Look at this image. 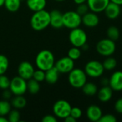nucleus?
I'll return each mask as SVG.
<instances>
[{
	"mask_svg": "<svg viewBox=\"0 0 122 122\" xmlns=\"http://www.w3.org/2000/svg\"><path fill=\"white\" fill-rule=\"evenodd\" d=\"M42 122H56L57 118L54 115H46L41 119Z\"/></svg>",
	"mask_w": 122,
	"mask_h": 122,
	"instance_id": "37",
	"label": "nucleus"
},
{
	"mask_svg": "<svg viewBox=\"0 0 122 122\" xmlns=\"http://www.w3.org/2000/svg\"><path fill=\"white\" fill-rule=\"evenodd\" d=\"M113 89L109 86H103L97 92V97L100 102H109L113 97Z\"/></svg>",
	"mask_w": 122,
	"mask_h": 122,
	"instance_id": "18",
	"label": "nucleus"
},
{
	"mask_svg": "<svg viewBox=\"0 0 122 122\" xmlns=\"http://www.w3.org/2000/svg\"><path fill=\"white\" fill-rule=\"evenodd\" d=\"M64 121L65 122H76V119H75L73 117H71V115H69L68 117H66L65 119H64Z\"/></svg>",
	"mask_w": 122,
	"mask_h": 122,
	"instance_id": "39",
	"label": "nucleus"
},
{
	"mask_svg": "<svg viewBox=\"0 0 122 122\" xmlns=\"http://www.w3.org/2000/svg\"><path fill=\"white\" fill-rule=\"evenodd\" d=\"M59 74L57 69L54 66L45 71V81L49 84H54L59 79Z\"/></svg>",
	"mask_w": 122,
	"mask_h": 122,
	"instance_id": "19",
	"label": "nucleus"
},
{
	"mask_svg": "<svg viewBox=\"0 0 122 122\" xmlns=\"http://www.w3.org/2000/svg\"><path fill=\"white\" fill-rule=\"evenodd\" d=\"M0 122H9L7 118L4 116H0Z\"/></svg>",
	"mask_w": 122,
	"mask_h": 122,
	"instance_id": "43",
	"label": "nucleus"
},
{
	"mask_svg": "<svg viewBox=\"0 0 122 122\" xmlns=\"http://www.w3.org/2000/svg\"><path fill=\"white\" fill-rule=\"evenodd\" d=\"M84 71L87 76L91 78H99L104 74V68L102 63L97 60L88 61L84 67Z\"/></svg>",
	"mask_w": 122,
	"mask_h": 122,
	"instance_id": "8",
	"label": "nucleus"
},
{
	"mask_svg": "<svg viewBox=\"0 0 122 122\" xmlns=\"http://www.w3.org/2000/svg\"><path fill=\"white\" fill-rule=\"evenodd\" d=\"M11 95H12V93H11V92L9 90V89L4 90L3 94H2V97H3L4 99H5V100H8V99H11Z\"/></svg>",
	"mask_w": 122,
	"mask_h": 122,
	"instance_id": "38",
	"label": "nucleus"
},
{
	"mask_svg": "<svg viewBox=\"0 0 122 122\" xmlns=\"http://www.w3.org/2000/svg\"><path fill=\"white\" fill-rule=\"evenodd\" d=\"M11 107L16 109H21L26 107V100L23 97V95H18L15 96L11 99Z\"/></svg>",
	"mask_w": 122,
	"mask_h": 122,
	"instance_id": "22",
	"label": "nucleus"
},
{
	"mask_svg": "<svg viewBox=\"0 0 122 122\" xmlns=\"http://www.w3.org/2000/svg\"><path fill=\"white\" fill-rule=\"evenodd\" d=\"M50 14V26L54 29H60L63 25V14L59 10H52Z\"/></svg>",
	"mask_w": 122,
	"mask_h": 122,
	"instance_id": "16",
	"label": "nucleus"
},
{
	"mask_svg": "<svg viewBox=\"0 0 122 122\" xmlns=\"http://www.w3.org/2000/svg\"><path fill=\"white\" fill-rule=\"evenodd\" d=\"M81 16L76 11H69L63 14V25L67 29H73L81 24Z\"/></svg>",
	"mask_w": 122,
	"mask_h": 122,
	"instance_id": "7",
	"label": "nucleus"
},
{
	"mask_svg": "<svg viewBox=\"0 0 122 122\" xmlns=\"http://www.w3.org/2000/svg\"><path fill=\"white\" fill-rule=\"evenodd\" d=\"M9 89L14 96L24 95L27 92V81L19 76H14L10 80Z\"/></svg>",
	"mask_w": 122,
	"mask_h": 122,
	"instance_id": "9",
	"label": "nucleus"
},
{
	"mask_svg": "<svg viewBox=\"0 0 122 122\" xmlns=\"http://www.w3.org/2000/svg\"><path fill=\"white\" fill-rule=\"evenodd\" d=\"M107 38L115 41L117 39H119L120 36V32L117 26H111L108 28L107 31Z\"/></svg>",
	"mask_w": 122,
	"mask_h": 122,
	"instance_id": "26",
	"label": "nucleus"
},
{
	"mask_svg": "<svg viewBox=\"0 0 122 122\" xmlns=\"http://www.w3.org/2000/svg\"><path fill=\"white\" fill-rule=\"evenodd\" d=\"M68 81L72 87L76 89H81L87 81V75L84 70L79 68H74L69 73Z\"/></svg>",
	"mask_w": 122,
	"mask_h": 122,
	"instance_id": "3",
	"label": "nucleus"
},
{
	"mask_svg": "<svg viewBox=\"0 0 122 122\" xmlns=\"http://www.w3.org/2000/svg\"><path fill=\"white\" fill-rule=\"evenodd\" d=\"M86 114L89 120L91 122H97L102 117L103 113L102 109L99 106L96 104H92L87 108Z\"/></svg>",
	"mask_w": 122,
	"mask_h": 122,
	"instance_id": "14",
	"label": "nucleus"
},
{
	"mask_svg": "<svg viewBox=\"0 0 122 122\" xmlns=\"http://www.w3.org/2000/svg\"><path fill=\"white\" fill-rule=\"evenodd\" d=\"M9 64L8 58L3 54H0V75L4 74L6 72L9 68Z\"/></svg>",
	"mask_w": 122,
	"mask_h": 122,
	"instance_id": "28",
	"label": "nucleus"
},
{
	"mask_svg": "<svg viewBox=\"0 0 122 122\" xmlns=\"http://www.w3.org/2000/svg\"><path fill=\"white\" fill-rule=\"evenodd\" d=\"M35 64L39 69L46 71L48 69L54 66V56L53 53L49 50H41L37 54L36 56Z\"/></svg>",
	"mask_w": 122,
	"mask_h": 122,
	"instance_id": "2",
	"label": "nucleus"
},
{
	"mask_svg": "<svg viewBox=\"0 0 122 122\" xmlns=\"http://www.w3.org/2000/svg\"><path fill=\"white\" fill-rule=\"evenodd\" d=\"M10 85V79L4 74L0 75V89L2 90L8 89Z\"/></svg>",
	"mask_w": 122,
	"mask_h": 122,
	"instance_id": "32",
	"label": "nucleus"
},
{
	"mask_svg": "<svg viewBox=\"0 0 122 122\" xmlns=\"http://www.w3.org/2000/svg\"><path fill=\"white\" fill-rule=\"evenodd\" d=\"M74 3L76 4H84V3H86L87 1V0H74Z\"/></svg>",
	"mask_w": 122,
	"mask_h": 122,
	"instance_id": "40",
	"label": "nucleus"
},
{
	"mask_svg": "<svg viewBox=\"0 0 122 122\" xmlns=\"http://www.w3.org/2000/svg\"><path fill=\"white\" fill-rule=\"evenodd\" d=\"M17 71H18V75L20 77L27 81L32 78L33 74L34 72V68L30 62L22 61L19 65Z\"/></svg>",
	"mask_w": 122,
	"mask_h": 122,
	"instance_id": "11",
	"label": "nucleus"
},
{
	"mask_svg": "<svg viewBox=\"0 0 122 122\" xmlns=\"http://www.w3.org/2000/svg\"><path fill=\"white\" fill-rule=\"evenodd\" d=\"M110 1L114 3V4H117L119 6L122 5V0H110Z\"/></svg>",
	"mask_w": 122,
	"mask_h": 122,
	"instance_id": "41",
	"label": "nucleus"
},
{
	"mask_svg": "<svg viewBox=\"0 0 122 122\" xmlns=\"http://www.w3.org/2000/svg\"><path fill=\"white\" fill-rule=\"evenodd\" d=\"M89 8L87 5V4L84 3V4H78V6L76 8V12L80 15V16H84V14H86L87 12H89Z\"/></svg>",
	"mask_w": 122,
	"mask_h": 122,
	"instance_id": "33",
	"label": "nucleus"
},
{
	"mask_svg": "<svg viewBox=\"0 0 122 122\" xmlns=\"http://www.w3.org/2000/svg\"><path fill=\"white\" fill-rule=\"evenodd\" d=\"M69 40L73 46L81 48L87 42V34L82 29L77 27L71 29Z\"/></svg>",
	"mask_w": 122,
	"mask_h": 122,
	"instance_id": "4",
	"label": "nucleus"
},
{
	"mask_svg": "<svg viewBox=\"0 0 122 122\" xmlns=\"http://www.w3.org/2000/svg\"><path fill=\"white\" fill-rule=\"evenodd\" d=\"M7 119L9 122H18L20 120V113L19 111L15 109L13 110H11L9 113L7 114Z\"/></svg>",
	"mask_w": 122,
	"mask_h": 122,
	"instance_id": "30",
	"label": "nucleus"
},
{
	"mask_svg": "<svg viewBox=\"0 0 122 122\" xmlns=\"http://www.w3.org/2000/svg\"><path fill=\"white\" fill-rule=\"evenodd\" d=\"M81 55V51L79 47L73 46L68 51V56L74 61L78 60Z\"/></svg>",
	"mask_w": 122,
	"mask_h": 122,
	"instance_id": "29",
	"label": "nucleus"
},
{
	"mask_svg": "<svg viewBox=\"0 0 122 122\" xmlns=\"http://www.w3.org/2000/svg\"><path fill=\"white\" fill-rule=\"evenodd\" d=\"M70 115L73 117L75 119H79L82 116V110L79 107H72L71 109Z\"/></svg>",
	"mask_w": 122,
	"mask_h": 122,
	"instance_id": "34",
	"label": "nucleus"
},
{
	"mask_svg": "<svg viewBox=\"0 0 122 122\" xmlns=\"http://www.w3.org/2000/svg\"><path fill=\"white\" fill-rule=\"evenodd\" d=\"M4 6L10 12L18 11L21 6V0H5Z\"/></svg>",
	"mask_w": 122,
	"mask_h": 122,
	"instance_id": "23",
	"label": "nucleus"
},
{
	"mask_svg": "<svg viewBox=\"0 0 122 122\" xmlns=\"http://www.w3.org/2000/svg\"><path fill=\"white\" fill-rule=\"evenodd\" d=\"M110 0H87L86 4L91 10L95 13H100L104 11Z\"/></svg>",
	"mask_w": 122,
	"mask_h": 122,
	"instance_id": "13",
	"label": "nucleus"
},
{
	"mask_svg": "<svg viewBox=\"0 0 122 122\" xmlns=\"http://www.w3.org/2000/svg\"><path fill=\"white\" fill-rule=\"evenodd\" d=\"M102 85L103 86H107V85H109V79H102Z\"/></svg>",
	"mask_w": 122,
	"mask_h": 122,
	"instance_id": "42",
	"label": "nucleus"
},
{
	"mask_svg": "<svg viewBox=\"0 0 122 122\" xmlns=\"http://www.w3.org/2000/svg\"><path fill=\"white\" fill-rule=\"evenodd\" d=\"M117 121V119L115 116L111 114H107L104 115H102L101 119H99V122H116Z\"/></svg>",
	"mask_w": 122,
	"mask_h": 122,
	"instance_id": "35",
	"label": "nucleus"
},
{
	"mask_svg": "<svg viewBox=\"0 0 122 122\" xmlns=\"http://www.w3.org/2000/svg\"><path fill=\"white\" fill-rule=\"evenodd\" d=\"M114 109L117 113L122 114V97L119 98V99H117V102H115V104H114Z\"/></svg>",
	"mask_w": 122,
	"mask_h": 122,
	"instance_id": "36",
	"label": "nucleus"
},
{
	"mask_svg": "<svg viewBox=\"0 0 122 122\" xmlns=\"http://www.w3.org/2000/svg\"><path fill=\"white\" fill-rule=\"evenodd\" d=\"M30 24L34 31H42L50 25V14L45 9L35 11L30 19Z\"/></svg>",
	"mask_w": 122,
	"mask_h": 122,
	"instance_id": "1",
	"label": "nucleus"
},
{
	"mask_svg": "<svg viewBox=\"0 0 122 122\" xmlns=\"http://www.w3.org/2000/svg\"><path fill=\"white\" fill-rule=\"evenodd\" d=\"M32 79L37 81L38 82H41L45 80V71L41 69L34 70V72L32 76Z\"/></svg>",
	"mask_w": 122,
	"mask_h": 122,
	"instance_id": "31",
	"label": "nucleus"
},
{
	"mask_svg": "<svg viewBox=\"0 0 122 122\" xmlns=\"http://www.w3.org/2000/svg\"><path fill=\"white\" fill-rule=\"evenodd\" d=\"M55 1H59V2H61V1H65V0H55Z\"/></svg>",
	"mask_w": 122,
	"mask_h": 122,
	"instance_id": "45",
	"label": "nucleus"
},
{
	"mask_svg": "<svg viewBox=\"0 0 122 122\" xmlns=\"http://www.w3.org/2000/svg\"><path fill=\"white\" fill-rule=\"evenodd\" d=\"M11 110V104L7 100L0 101V116H6Z\"/></svg>",
	"mask_w": 122,
	"mask_h": 122,
	"instance_id": "27",
	"label": "nucleus"
},
{
	"mask_svg": "<svg viewBox=\"0 0 122 122\" xmlns=\"http://www.w3.org/2000/svg\"><path fill=\"white\" fill-rule=\"evenodd\" d=\"M96 49L99 54L106 57L110 56L116 51L115 41L109 38L103 39L98 41L96 46Z\"/></svg>",
	"mask_w": 122,
	"mask_h": 122,
	"instance_id": "5",
	"label": "nucleus"
},
{
	"mask_svg": "<svg viewBox=\"0 0 122 122\" xmlns=\"http://www.w3.org/2000/svg\"><path fill=\"white\" fill-rule=\"evenodd\" d=\"M81 21L85 26L89 28H94L99 24V18L97 13L89 11L81 16Z\"/></svg>",
	"mask_w": 122,
	"mask_h": 122,
	"instance_id": "15",
	"label": "nucleus"
},
{
	"mask_svg": "<svg viewBox=\"0 0 122 122\" xmlns=\"http://www.w3.org/2000/svg\"><path fill=\"white\" fill-rule=\"evenodd\" d=\"M102 64L104 68V70L112 71L116 68V66L117 65V61L116 60L115 58L112 57L110 56H107V58L102 63Z\"/></svg>",
	"mask_w": 122,
	"mask_h": 122,
	"instance_id": "25",
	"label": "nucleus"
},
{
	"mask_svg": "<svg viewBox=\"0 0 122 122\" xmlns=\"http://www.w3.org/2000/svg\"><path fill=\"white\" fill-rule=\"evenodd\" d=\"M26 5L30 10L35 12L45 9L46 0H26Z\"/></svg>",
	"mask_w": 122,
	"mask_h": 122,
	"instance_id": "20",
	"label": "nucleus"
},
{
	"mask_svg": "<svg viewBox=\"0 0 122 122\" xmlns=\"http://www.w3.org/2000/svg\"><path fill=\"white\" fill-rule=\"evenodd\" d=\"M71 108V105L69 102L64 99H59L56 101L53 106V113L56 118L64 119L66 117L70 115Z\"/></svg>",
	"mask_w": 122,
	"mask_h": 122,
	"instance_id": "6",
	"label": "nucleus"
},
{
	"mask_svg": "<svg viewBox=\"0 0 122 122\" xmlns=\"http://www.w3.org/2000/svg\"><path fill=\"white\" fill-rule=\"evenodd\" d=\"M4 1H5V0H0V7L2 6H4Z\"/></svg>",
	"mask_w": 122,
	"mask_h": 122,
	"instance_id": "44",
	"label": "nucleus"
},
{
	"mask_svg": "<svg viewBox=\"0 0 122 122\" xmlns=\"http://www.w3.org/2000/svg\"><path fill=\"white\" fill-rule=\"evenodd\" d=\"M109 86L115 92L122 91V71H114L109 79Z\"/></svg>",
	"mask_w": 122,
	"mask_h": 122,
	"instance_id": "12",
	"label": "nucleus"
},
{
	"mask_svg": "<svg viewBox=\"0 0 122 122\" xmlns=\"http://www.w3.org/2000/svg\"><path fill=\"white\" fill-rule=\"evenodd\" d=\"M40 90L39 82L34 80V79H30L27 81V91L31 94H36Z\"/></svg>",
	"mask_w": 122,
	"mask_h": 122,
	"instance_id": "24",
	"label": "nucleus"
},
{
	"mask_svg": "<svg viewBox=\"0 0 122 122\" xmlns=\"http://www.w3.org/2000/svg\"><path fill=\"white\" fill-rule=\"evenodd\" d=\"M54 66L61 74H69L74 68V61L68 56H64L55 62Z\"/></svg>",
	"mask_w": 122,
	"mask_h": 122,
	"instance_id": "10",
	"label": "nucleus"
},
{
	"mask_svg": "<svg viewBox=\"0 0 122 122\" xmlns=\"http://www.w3.org/2000/svg\"><path fill=\"white\" fill-rule=\"evenodd\" d=\"M83 93L89 97H93L97 94L98 87L97 86L92 82H87L82 86Z\"/></svg>",
	"mask_w": 122,
	"mask_h": 122,
	"instance_id": "21",
	"label": "nucleus"
},
{
	"mask_svg": "<svg viewBox=\"0 0 122 122\" xmlns=\"http://www.w3.org/2000/svg\"><path fill=\"white\" fill-rule=\"evenodd\" d=\"M104 11L108 19H116L121 14V8L119 5L110 1Z\"/></svg>",
	"mask_w": 122,
	"mask_h": 122,
	"instance_id": "17",
	"label": "nucleus"
}]
</instances>
